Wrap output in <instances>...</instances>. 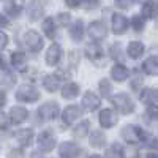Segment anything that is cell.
Returning a JSON list of instances; mask_svg holds the SVG:
<instances>
[{"label": "cell", "mask_w": 158, "mask_h": 158, "mask_svg": "<svg viewBox=\"0 0 158 158\" xmlns=\"http://www.w3.org/2000/svg\"><path fill=\"white\" fill-rule=\"evenodd\" d=\"M112 104L117 108V111L122 112V114H131L135 109L133 101H131V98L127 94H115L112 97Z\"/></svg>", "instance_id": "1"}, {"label": "cell", "mask_w": 158, "mask_h": 158, "mask_svg": "<svg viewBox=\"0 0 158 158\" xmlns=\"http://www.w3.org/2000/svg\"><path fill=\"white\" fill-rule=\"evenodd\" d=\"M122 136L125 138V141L128 144H138V142H141L147 138L146 133H144L139 127H135V125H127L122 130Z\"/></svg>", "instance_id": "2"}, {"label": "cell", "mask_w": 158, "mask_h": 158, "mask_svg": "<svg viewBox=\"0 0 158 158\" xmlns=\"http://www.w3.org/2000/svg\"><path fill=\"white\" fill-rule=\"evenodd\" d=\"M24 44L27 49H30L32 52H38V51H41L43 48V38L40 36L38 32L35 30H27L24 33Z\"/></svg>", "instance_id": "3"}, {"label": "cell", "mask_w": 158, "mask_h": 158, "mask_svg": "<svg viewBox=\"0 0 158 158\" xmlns=\"http://www.w3.org/2000/svg\"><path fill=\"white\" fill-rule=\"evenodd\" d=\"M16 98L19 101H24V103H33L40 98V94H38V90L33 87V85H29V84H25V85H21L16 92Z\"/></svg>", "instance_id": "4"}, {"label": "cell", "mask_w": 158, "mask_h": 158, "mask_svg": "<svg viewBox=\"0 0 158 158\" xmlns=\"http://www.w3.org/2000/svg\"><path fill=\"white\" fill-rule=\"evenodd\" d=\"M38 115L41 120H52L59 115V106L57 103L51 101V103H44L43 106H40L38 109Z\"/></svg>", "instance_id": "5"}, {"label": "cell", "mask_w": 158, "mask_h": 158, "mask_svg": "<svg viewBox=\"0 0 158 158\" xmlns=\"http://www.w3.org/2000/svg\"><path fill=\"white\" fill-rule=\"evenodd\" d=\"M89 35L92 40H95V41H100V40H104L108 35V29H106V25H104V22L101 21H95V22H92L89 25Z\"/></svg>", "instance_id": "6"}, {"label": "cell", "mask_w": 158, "mask_h": 158, "mask_svg": "<svg viewBox=\"0 0 158 158\" xmlns=\"http://www.w3.org/2000/svg\"><path fill=\"white\" fill-rule=\"evenodd\" d=\"M38 147L44 150V152H49L56 147V136L52 131H43L41 135L38 136Z\"/></svg>", "instance_id": "7"}, {"label": "cell", "mask_w": 158, "mask_h": 158, "mask_svg": "<svg viewBox=\"0 0 158 158\" xmlns=\"http://www.w3.org/2000/svg\"><path fill=\"white\" fill-rule=\"evenodd\" d=\"M98 120L103 128H111L117 123V115L112 109H103L98 115Z\"/></svg>", "instance_id": "8"}, {"label": "cell", "mask_w": 158, "mask_h": 158, "mask_svg": "<svg viewBox=\"0 0 158 158\" xmlns=\"http://www.w3.org/2000/svg\"><path fill=\"white\" fill-rule=\"evenodd\" d=\"M111 24H112V32H114L115 35H122V33L127 30V27H128L127 18L122 16V15H118V13H114V15H112Z\"/></svg>", "instance_id": "9"}, {"label": "cell", "mask_w": 158, "mask_h": 158, "mask_svg": "<svg viewBox=\"0 0 158 158\" xmlns=\"http://www.w3.org/2000/svg\"><path fill=\"white\" fill-rule=\"evenodd\" d=\"M60 57H62V49H60V46L56 44V43L51 44L49 49H48V52H46V63L51 65V67H54V65L59 63Z\"/></svg>", "instance_id": "10"}, {"label": "cell", "mask_w": 158, "mask_h": 158, "mask_svg": "<svg viewBox=\"0 0 158 158\" xmlns=\"http://www.w3.org/2000/svg\"><path fill=\"white\" fill-rule=\"evenodd\" d=\"M59 153L62 158H77L79 155V147L73 142H63L60 149H59Z\"/></svg>", "instance_id": "11"}, {"label": "cell", "mask_w": 158, "mask_h": 158, "mask_svg": "<svg viewBox=\"0 0 158 158\" xmlns=\"http://www.w3.org/2000/svg\"><path fill=\"white\" fill-rule=\"evenodd\" d=\"M81 115H82V109L79 106H76V104H71V106L65 108V111H63V120L67 123H71V122H74L76 118H79Z\"/></svg>", "instance_id": "12"}, {"label": "cell", "mask_w": 158, "mask_h": 158, "mask_svg": "<svg viewBox=\"0 0 158 158\" xmlns=\"http://www.w3.org/2000/svg\"><path fill=\"white\" fill-rule=\"evenodd\" d=\"M82 106L85 111L92 112V111H95L98 106H100V98L95 95V94H92V92H87V94L84 95L82 98Z\"/></svg>", "instance_id": "13"}, {"label": "cell", "mask_w": 158, "mask_h": 158, "mask_svg": "<svg viewBox=\"0 0 158 158\" xmlns=\"http://www.w3.org/2000/svg\"><path fill=\"white\" fill-rule=\"evenodd\" d=\"M27 109L25 108H21V106H15L11 111H10V122L13 123H21L24 120H27Z\"/></svg>", "instance_id": "14"}, {"label": "cell", "mask_w": 158, "mask_h": 158, "mask_svg": "<svg viewBox=\"0 0 158 158\" xmlns=\"http://www.w3.org/2000/svg\"><path fill=\"white\" fill-rule=\"evenodd\" d=\"M85 54H87V57H89L92 62L98 63V62L101 60V57H103V49L100 48V44L92 43V44H89V46L85 48Z\"/></svg>", "instance_id": "15"}, {"label": "cell", "mask_w": 158, "mask_h": 158, "mask_svg": "<svg viewBox=\"0 0 158 158\" xmlns=\"http://www.w3.org/2000/svg\"><path fill=\"white\" fill-rule=\"evenodd\" d=\"M142 70H144V73H147L150 76H158V56L149 57L142 63Z\"/></svg>", "instance_id": "16"}, {"label": "cell", "mask_w": 158, "mask_h": 158, "mask_svg": "<svg viewBox=\"0 0 158 158\" xmlns=\"http://www.w3.org/2000/svg\"><path fill=\"white\" fill-rule=\"evenodd\" d=\"M15 138H16V141H18V142L21 144V146L27 147L29 144L32 142V139H33V131H32L30 128H25V130H19V131H16Z\"/></svg>", "instance_id": "17"}, {"label": "cell", "mask_w": 158, "mask_h": 158, "mask_svg": "<svg viewBox=\"0 0 158 158\" xmlns=\"http://www.w3.org/2000/svg\"><path fill=\"white\" fill-rule=\"evenodd\" d=\"M22 10H24V0H10L8 5L5 6V11L13 18L19 16Z\"/></svg>", "instance_id": "18"}, {"label": "cell", "mask_w": 158, "mask_h": 158, "mask_svg": "<svg viewBox=\"0 0 158 158\" xmlns=\"http://www.w3.org/2000/svg\"><path fill=\"white\" fill-rule=\"evenodd\" d=\"M127 54L131 59H139L144 54V44L141 41H131L127 48Z\"/></svg>", "instance_id": "19"}, {"label": "cell", "mask_w": 158, "mask_h": 158, "mask_svg": "<svg viewBox=\"0 0 158 158\" xmlns=\"http://www.w3.org/2000/svg\"><path fill=\"white\" fill-rule=\"evenodd\" d=\"M141 101L142 103H146V104H152L156 98H158V90L153 89V87H147V89H144L141 92V95H139Z\"/></svg>", "instance_id": "20"}, {"label": "cell", "mask_w": 158, "mask_h": 158, "mask_svg": "<svg viewBox=\"0 0 158 158\" xmlns=\"http://www.w3.org/2000/svg\"><path fill=\"white\" fill-rule=\"evenodd\" d=\"M142 16L144 18H149V19H153L158 16V3L150 0V2H146V5L142 6Z\"/></svg>", "instance_id": "21"}, {"label": "cell", "mask_w": 158, "mask_h": 158, "mask_svg": "<svg viewBox=\"0 0 158 158\" xmlns=\"http://www.w3.org/2000/svg\"><path fill=\"white\" fill-rule=\"evenodd\" d=\"M43 85L46 90L49 92H56L60 85V81H59V77L57 74H49V76H44L43 77Z\"/></svg>", "instance_id": "22"}, {"label": "cell", "mask_w": 158, "mask_h": 158, "mask_svg": "<svg viewBox=\"0 0 158 158\" xmlns=\"http://www.w3.org/2000/svg\"><path fill=\"white\" fill-rule=\"evenodd\" d=\"M79 94V85L74 84V82H70L67 84L63 89H62V97L65 100H71V98H76Z\"/></svg>", "instance_id": "23"}, {"label": "cell", "mask_w": 158, "mask_h": 158, "mask_svg": "<svg viewBox=\"0 0 158 158\" xmlns=\"http://www.w3.org/2000/svg\"><path fill=\"white\" fill-rule=\"evenodd\" d=\"M111 76H112L114 81L122 82V81H125V77L128 76V70L123 67V65H115V67H112V70H111Z\"/></svg>", "instance_id": "24"}, {"label": "cell", "mask_w": 158, "mask_h": 158, "mask_svg": "<svg viewBox=\"0 0 158 158\" xmlns=\"http://www.w3.org/2000/svg\"><path fill=\"white\" fill-rule=\"evenodd\" d=\"M70 35H71V38L74 40V41H81L82 36H84V24H82V21H76L71 25Z\"/></svg>", "instance_id": "25"}, {"label": "cell", "mask_w": 158, "mask_h": 158, "mask_svg": "<svg viewBox=\"0 0 158 158\" xmlns=\"http://www.w3.org/2000/svg\"><path fill=\"white\" fill-rule=\"evenodd\" d=\"M106 144V136L103 131H94L90 135V146L92 147H103Z\"/></svg>", "instance_id": "26"}, {"label": "cell", "mask_w": 158, "mask_h": 158, "mask_svg": "<svg viewBox=\"0 0 158 158\" xmlns=\"http://www.w3.org/2000/svg\"><path fill=\"white\" fill-rule=\"evenodd\" d=\"M25 56H24V52H13L11 54V65L15 68H18V70H24V67H25Z\"/></svg>", "instance_id": "27"}, {"label": "cell", "mask_w": 158, "mask_h": 158, "mask_svg": "<svg viewBox=\"0 0 158 158\" xmlns=\"http://www.w3.org/2000/svg\"><path fill=\"white\" fill-rule=\"evenodd\" d=\"M43 30H44V35H46V36L54 38V36H56V24H54V19L48 18V19L43 22Z\"/></svg>", "instance_id": "28"}, {"label": "cell", "mask_w": 158, "mask_h": 158, "mask_svg": "<svg viewBox=\"0 0 158 158\" xmlns=\"http://www.w3.org/2000/svg\"><path fill=\"white\" fill-rule=\"evenodd\" d=\"M15 82H16V77H15V74H13L11 71H8L6 68H3L2 70V85L3 87H6V85H15Z\"/></svg>", "instance_id": "29"}, {"label": "cell", "mask_w": 158, "mask_h": 158, "mask_svg": "<svg viewBox=\"0 0 158 158\" xmlns=\"http://www.w3.org/2000/svg\"><path fill=\"white\" fill-rule=\"evenodd\" d=\"M89 127H90V123L87 122V120H84V122H81L76 128H74V131H73V135L76 136V138H84V136H87V131H89Z\"/></svg>", "instance_id": "30"}, {"label": "cell", "mask_w": 158, "mask_h": 158, "mask_svg": "<svg viewBox=\"0 0 158 158\" xmlns=\"http://www.w3.org/2000/svg\"><path fill=\"white\" fill-rule=\"evenodd\" d=\"M123 153H125L123 149L118 146V144H114L111 149H108L106 156H108V158H123Z\"/></svg>", "instance_id": "31"}, {"label": "cell", "mask_w": 158, "mask_h": 158, "mask_svg": "<svg viewBox=\"0 0 158 158\" xmlns=\"http://www.w3.org/2000/svg\"><path fill=\"white\" fill-rule=\"evenodd\" d=\"M146 117L152 122H158V106L150 104V106L147 108V111H146Z\"/></svg>", "instance_id": "32"}, {"label": "cell", "mask_w": 158, "mask_h": 158, "mask_svg": "<svg viewBox=\"0 0 158 158\" xmlns=\"http://www.w3.org/2000/svg\"><path fill=\"white\" fill-rule=\"evenodd\" d=\"M98 89H100V94L103 97H109V94H111V84H109V81L101 79L100 84H98Z\"/></svg>", "instance_id": "33"}, {"label": "cell", "mask_w": 158, "mask_h": 158, "mask_svg": "<svg viewBox=\"0 0 158 158\" xmlns=\"http://www.w3.org/2000/svg\"><path fill=\"white\" fill-rule=\"evenodd\" d=\"M36 6H38V5H32V6L29 8V18H30L32 21L38 19V16L43 15V8H38V10H36Z\"/></svg>", "instance_id": "34"}, {"label": "cell", "mask_w": 158, "mask_h": 158, "mask_svg": "<svg viewBox=\"0 0 158 158\" xmlns=\"http://www.w3.org/2000/svg\"><path fill=\"white\" fill-rule=\"evenodd\" d=\"M131 24H133V27L136 32H141L144 29V18L141 16H133V21H131Z\"/></svg>", "instance_id": "35"}, {"label": "cell", "mask_w": 158, "mask_h": 158, "mask_svg": "<svg viewBox=\"0 0 158 158\" xmlns=\"http://www.w3.org/2000/svg\"><path fill=\"white\" fill-rule=\"evenodd\" d=\"M59 22H60V25L67 27V25L70 24V15H68V13H60V15H59Z\"/></svg>", "instance_id": "36"}, {"label": "cell", "mask_w": 158, "mask_h": 158, "mask_svg": "<svg viewBox=\"0 0 158 158\" xmlns=\"http://www.w3.org/2000/svg\"><path fill=\"white\" fill-rule=\"evenodd\" d=\"M115 5L118 6V8H130V5H131V0H115Z\"/></svg>", "instance_id": "37"}, {"label": "cell", "mask_w": 158, "mask_h": 158, "mask_svg": "<svg viewBox=\"0 0 158 158\" xmlns=\"http://www.w3.org/2000/svg\"><path fill=\"white\" fill-rule=\"evenodd\" d=\"M100 3V0H84V6L87 10H92V8H95L97 5Z\"/></svg>", "instance_id": "38"}, {"label": "cell", "mask_w": 158, "mask_h": 158, "mask_svg": "<svg viewBox=\"0 0 158 158\" xmlns=\"http://www.w3.org/2000/svg\"><path fill=\"white\" fill-rule=\"evenodd\" d=\"M147 146H149L150 149L158 150V138H150V139L147 141Z\"/></svg>", "instance_id": "39"}, {"label": "cell", "mask_w": 158, "mask_h": 158, "mask_svg": "<svg viewBox=\"0 0 158 158\" xmlns=\"http://www.w3.org/2000/svg\"><path fill=\"white\" fill-rule=\"evenodd\" d=\"M65 3H67L70 8H77L82 3V0H65Z\"/></svg>", "instance_id": "40"}, {"label": "cell", "mask_w": 158, "mask_h": 158, "mask_svg": "<svg viewBox=\"0 0 158 158\" xmlns=\"http://www.w3.org/2000/svg\"><path fill=\"white\" fill-rule=\"evenodd\" d=\"M141 84H142V77H141V76H135V77H133V82H131V87L136 90Z\"/></svg>", "instance_id": "41"}, {"label": "cell", "mask_w": 158, "mask_h": 158, "mask_svg": "<svg viewBox=\"0 0 158 158\" xmlns=\"http://www.w3.org/2000/svg\"><path fill=\"white\" fill-rule=\"evenodd\" d=\"M70 56H71V57H70V62H71V63H77V60H79V57H77V56H79V54H77V51H73Z\"/></svg>", "instance_id": "42"}, {"label": "cell", "mask_w": 158, "mask_h": 158, "mask_svg": "<svg viewBox=\"0 0 158 158\" xmlns=\"http://www.w3.org/2000/svg\"><path fill=\"white\" fill-rule=\"evenodd\" d=\"M6 43H8V38H6V35L2 32V43H0V48H2V49H5Z\"/></svg>", "instance_id": "43"}, {"label": "cell", "mask_w": 158, "mask_h": 158, "mask_svg": "<svg viewBox=\"0 0 158 158\" xmlns=\"http://www.w3.org/2000/svg\"><path fill=\"white\" fill-rule=\"evenodd\" d=\"M147 158H158V155H156V153H149Z\"/></svg>", "instance_id": "44"}, {"label": "cell", "mask_w": 158, "mask_h": 158, "mask_svg": "<svg viewBox=\"0 0 158 158\" xmlns=\"http://www.w3.org/2000/svg\"><path fill=\"white\" fill-rule=\"evenodd\" d=\"M2 106H5V92H2Z\"/></svg>", "instance_id": "45"}, {"label": "cell", "mask_w": 158, "mask_h": 158, "mask_svg": "<svg viewBox=\"0 0 158 158\" xmlns=\"http://www.w3.org/2000/svg\"><path fill=\"white\" fill-rule=\"evenodd\" d=\"M13 158H19V152H11Z\"/></svg>", "instance_id": "46"}, {"label": "cell", "mask_w": 158, "mask_h": 158, "mask_svg": "<svg viewBox=\"0 0 158 158\" xmlns=\"http://www.w3.org/2000/svg\"><path fill=\"white\" fill-rule=\"evenodd\" d=\"M89 158H101V156H100V155H90Z\"/></svg>", "instance_id": "47"}, {"label": "cell", "mask_w": 158, "mask_h": 158, "mask_svg": "<svg viewBox=\"0 0 158 158\" xmlns=\"http://www.w3.org/2000/svg\"><path fill=\"white\" fill-rule=\"evenodd\" d=\"M136 2H142V0H136Z\"/></svg>", "instance_id": "48"}]
</instances>
